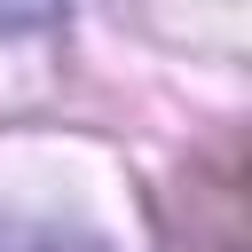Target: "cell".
Masks as SVG:
<instances>
[{
  "label": "cell",
  "mask_w": 252,
  "mask_h": 252,
  "mask_svg": "<svg viewBox=\"0 0 252 252\" xmlns=\"http://www.w3.org/2000/svg\"><path fill=\"white\" fill-rule=\"evenodd\" d=\"M39 16H55V0H0V32H24Z\"/></svg>",
  "instance_id": "cell-1"
}]
</instances>
